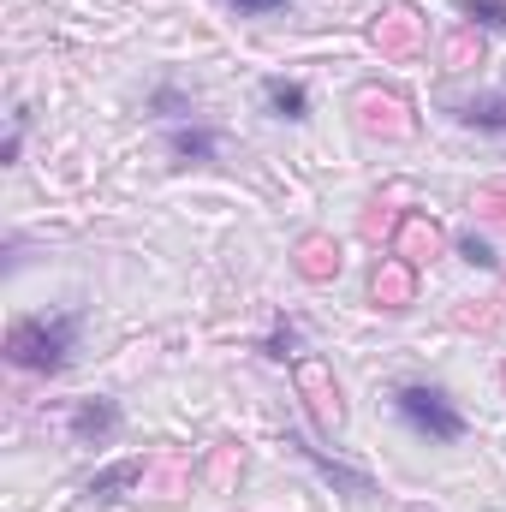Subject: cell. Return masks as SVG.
<instances>
[{
  "instance_id": "obj_1",
  "label": "cell",
  "mask_w": 506,
  "mask_h": 512,
  "mask_svg": "<svg viewBox=\"0 0 506 512\" xmlns=\"http://www.w3.org/2000/svg\"><path fill=\"white\" fill-rule=\"evenodd\" d=\"M78 334H84V310L78 304H60V310H30L6 328V364L12 370H30V376H60L78 352Z\"/></svg>"
},
{
  "instance_id": "obj_2",
  "label": "cell",
  "mask_w": 506,
  "mask_h": 512,
  "mask_svg": "<svg viewBox=\"0 0 506 512\" xmlns=\"http://www.w3.org/2000/svg\"><path fill=\"white\" fill-rule=\"evenodd\" d=\"M393 411H399V423H405L411 435H423V441H435V447L465 441V411H459V399H453L447 387L399 382L393 387Z\"/></svg>"
},
{
  "instance_id": "obj_3",
  "label": "cell",
  "mask_w": 506,
  "mask_h": 512,
  "mask_svg": "<svg viewBox=\"0 0 506 512\" xmlns=\"http://www.w3.org/2000/svg\"><path fill=\"white\" fill-rule=\"evenodd\" d=\"M120 423H126L120 399H84V405L72 411V441H78V447H108V441L120 435Z\"/></svg>"
},
{
  "instance_id": "obj_4",
  "label": "cell",
  "mask_w": 506,
  "mask_h": 512,
  "mask_svg": "<svg viewBox=\"0 0 506 512\" xmlns=\"http://www.w3.org/2000/svg\"><path fill=\"white\" fill-rule=\"evenodd\" d=\"M167 155L179 167H209V161H221V131L203 126V120H179L167 131Z\"/></svg>"
},
{
  "instance_id": "obj_5",
  "label": "cell",
  "mask_w": 506,
  "mask_h": 512,
  "mask_svg": "<svg viewBox=\"0 0 506 512\" xmlns=\"http://www.w3.org/2000/svg\"><path fill=\"white\" fill-rule=\"evenodd\" d=\"M447 114H453L459 126H471V131L506 137V90H495V96H471V102H453Z\"/></svg>"
},
{
  "instance_id": "obj_6",
  "label": "cell",
  "mask_w": 506,
  "mask_h": 512,
  "mask_svg": "<svg viewBox=\"0 0 506 512\" xmlns=\"http://www.w3.org/2000/svg\"><path fill=\"white\" fill-rule=\"evenodd\" d=\"M262 102H268L274 120H310V90L298 78H268L262 84Z\"/></svg>"
},
{
  "instance_id": "obj_7",
  "label": "cell",
  "mask_w": 506,
  "mask_h": 512,
  "mask_svg": "<svg viewBox=\"0 0 506 512\" xmlns=\"http://www.w3.org/2000/svg\"><path fill=\"white\" fill-rule=\"evenodd\" d=\"M292 447H298V453H304V459H310V465H316V471H322V477H328V483H340V489H346V495H376V489H370V477H364V471H346V465H340V459H328V453H322V447H310V441H304V435H292Z\"/></svg>"
},
{
  "instance_id": "obj_8",
  "label": "cell",
  "mask_w": 506,
  "mask_h": 512,
  "mask_svg": "<svg viewBox=\"0 0 506 512\" xmlns=\"http://www.w3.org/2000/svg\"><path fill=\"white\" fill-rule=\"evenodd\" d=\"M459 12H465L477 30H506V0H459Z\"/></svg>"
},
{
  "instance_id": "obj_9",
  "label": "cell",
  "mask_w": 506,
  "mask_h": 512,
  "mask_svg": "<svg viewBox=\"0 0 506 512\" xmlns=\"http://www.w3.org/2000/svg\"><path fill=\"white\" fill-rule=\"evenodd\" d=\"M149 108H155V114H173V120H197V108H191V96H179L173 84H161V90L149 96Z\"/></svg>"
},
{
  "instance_id": "obj_10",
  "label": "cell",
  "mask_w": 506,
  "mask_h": 512,
  "mask_svg": "<svg viewBox=\"0 0 506 512\" xmlns=\"http://www.w3.org/2000/svg\"><path fill=\"white\" fill-rule=\"evenodd\" d=\"M262 352H268V358H280V364H286V358H298V328H292V322H274V334L262 340Z\"/></svg>"
},
{
  "instance_id": "obj_11",
  "label": "cell",
  "mask_w": 506,
  "mask_h": 512,
  "mask_svg": "<svg viewBox=\"0 0 506 512\" xmlns=\"http://www.w3.org/2000/svg\"><path fill=\"white\" fill-rule=\"evenodd\" d=\"M459 256H465L471 268H495V262H501L495 245H489V239H477V233H459Z\"/></svg>"
},
{
  "instance_id": "obj_12",
  "label": "cell",
  "mask_w": 506,
  "mask_h": 512,
  "mask_svg": "<svg viewBox=\"0 0 506 512\" xmlns=\"http://www.w3.org/2000/svg\"><path fill=\"white\" fill-rule=\"evenodd\" d=\"M137 471H143V465L131 459V465H120V471H108V477H96V483H90V495H114V489H126V483L137 477Z\"/></svg>"
},
{
  "instance_id": "obj_13",
  "label": "cell",
  "mask_w": 506,
  "mask_h": 512,
  "mask_svg": "<svg viewBox=\"0 0 506 512\" xmlns=\"http://www.w3.org/2000/svg\"><path fill=\"white\" fill-rule=\"evenodd\" d=\"M227 6H233L239 18H268V12H286L292 0H227Z\"/></svg>"
},
{
  "instance_id": "obj_14",
  "label": "cell",
  "mask_w": 506,
  "mask_h": 512,
  "mask_svg": "<svg viewBox=\"0 0 506 512\" xmlns=\"http://www.w3.org/2000/svg\"><path fill=\"white\" fill-rule=\"evenodd\" d=\"M18 149H24V108L12 114V131H6V149H0V161H18Z\"/></svg>"
}]
</instances>
